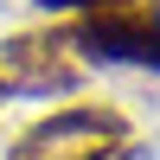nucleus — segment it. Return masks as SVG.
<instances>
[{"label":"nucleus","instance_id":"20e7f679","mask_svg":"<svg viewBox=\"0 0 160 160\" xmlns=\"http://www.w3.org/2000/svg\"><path fill=\"white\" fill-rule=\"evenodd\" d=\"M51 13H102V7H122V0H45Z\"/></svg>","mask_w":160,"mask_h":160},{"label":"nucleus","instance_id":"7ed1b4c3","mask_svg":"<svg viewBox=\"0 0 160 160\" xmlns=\"http://www.w3.org/2000/svg\"><path fill=\"white\" fill-rule=\"evenodd\" d=\"M71 45L102 64L160 71V0H122V7H102V13H77Z\"/></svg>","mask_w":160,"mask_h":160},{"label":"nucleus","instance_id":"f257e3e1","mask_svg":"<svg viewBox=\"0 0 160 160\" xmlns=\"http://www.w3.org/2000/svg\"><path fill=\"white\" fill-rule=\"evenodd\" d=\"M7 160H128V122L109 102H71L38 115Z\"/></svg>","mask_w":160,"mask_h":160},{"label":"nucleus","instance_id":"f03ea898","mask_svg":"<svg viewBox=\"0 0 160 160\" xmlns=\"http://www.w3.org/2000/svg\"><path fill=\"white\" fill-rule=\"evenodd\" d=\"M83 83L71 26H32L0 38V96H64Z\"/></svg>","mask_w":160,"mask_h":160}]
</instances>
